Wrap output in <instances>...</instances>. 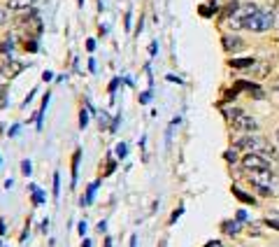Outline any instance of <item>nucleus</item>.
Returning a JSON list of instances; mask_svg holds the SVG:
<instances>
[{
	"label": "nucleus",
	"instance_id": "37998d69",
	"mask_svg": "<svg viewBox=\"0 0 279 247\" xmlns=\"http://www.w3.org/2000/svg\"><path fill=\"white\" fill-rule=\"evenodd\" d=\"M2 233H5V222L0 219V236H2Z\"/></svg>",
	"mask_w": 279,
	"mask_h": 247
},
{
	"label": "nucleus",
	"instance_id": "f3484780",
	"mask_svg": "<svg viewBox=\"0 0 279 247\" xmlns=\"http://www.w3.org/2000/svg\"><path fill=\"white\" fill-rule=\"evenodd\" d=\"M30 193H33V205H40V203L45 201V191H40V186L30 185Z\"/></svg>",
	"mask_w": 279,
	"mask_h": 247
},
{
	"label": "nucleus",
	"instance_id": "4be33fe9",
	"mask_svg": "<svg viewBox=\"0 0 279 247\" xmlns=\"http://www.w3.org/2000/svg\"><path fill=\"white\" fill-rule=\"evenodd\" d=\"M265 226H270L272 231H279V217H268V219H263Z\"/></svg>",
	"mask_w": 279,
	"mask_h": 247
},
{
	"label": "nucleus",
	"instance_id": "0eeeda50",
	"mask_svg": "<svg viewBox=\"0 0 279 247\" xmlns=\"http://www.w3.org/2000/svg\"><path fill=\"white\" fill-rule=\"evenodd\" d=\"M223 49H226L228 54H235V52H240L242 47H244V42H242L237 35H223Z\"/></svg>",
	"mask_w": 279,
	"mask_h": 247
},
{
	"label": "nucleus",
	"instance_id": "f03ea898",
	"mask_svg": "<svg viewBox=\"0 0 279 247\" xmlns=\"http://www.w3.org/2000/svg\"><path fill=\"white\" fill-rule=\"evenodd\" d=\"M228 119H230L233 131H237V133L249 135V133H256L258 131V122L251 115L242 112V110H233V112H228Z\"/></svg>",
	"mask_w": 279,
	"mask_h": 247
},
{
	"label": "nucleus",
	"instance_id": "a878e982",
	"mask_svg": "<svg viewBox=\"0 0 279 247\" xmlns=\"http://www.w3.org/2000/svg\"><path fill=\"white\" fill-rule=\"evenodd\" d=\"M58 196H60V175L54 173V198H58Z\"/></svg>",
	"mask_w": 279,
	"mask_h": 247
},
{
	"label": "nucleus",
	"instance_id": "20e7f679",
	"mask_svg": "<svg viewBox=\"0 0 279 247\" xmlns=\"http://www.w3.org/2000/svg\"><path fill=\"white\" fill-rule=\"evenodd\" d=\"M0 68H2V72H5L9 79H14L26 70V63L16 61V59H12V56H5V61L0 63Z\"/></svg>",
	"mask_w": 279,
	"mask_h": 247
},
{
	"label": "nucleus",
	"instance_id": "8fccbe9b",
	"mask_svg": "<svg viewBox=\"0 0 279 247\" xmlns=\"http://www.w3.org/2000/svg\"><path fill=\"white\" fill-rule=\"evenodd\" d=\"M0 245H2V243H0Z\"/></svg>",
	"mask_w": 279,
	"mask_h": 247
},
{
	"label": "nucleus",
	"instance_id": "de8ad7c7",
	"mask_svg": "<svg viewBox=\"0 0 279 247\" xmlns=\"http://www.w3.org/2000/svg\"><path fill=\"white\" fill-rule=\"evenodd\" d=\"M275 140H277V142H279V128H277V131H275Z\"/></svg>",
	"mask_w": 279,
	"mask_h": 247
},
{
	"label": "nucleus",
	"instance_id": "423d86ee",
	"mask_svg": "<svg viewBox=\"0 0 279 247\" xmlns=\"http://www.w3.org/2000/svg\"><path fill=\"white\" fill-rule=\"evenodd\" d=\"M249 70H251V75H254L256 79H263V77H268V75L272 72V63L270 61H258V59H256V63H254Z\"/></svg>",
	"mask_w": 279,
	"mask_h": 247
},
{
	"label": "nucleus",
	"instance_id": "6ab92c4d",
	"mask_svg": "<svg viewBox=\"0 0 279 247\" xmlns=\"http://www.w3.org/2000/svg\"><path fill=\"white\" fill-rule=\"evenodd\" d=\"M114 154H116V159H126V156H128V145H126V142H119V145L114 147Z\"/></svg>",
	"mask_w": 279,
	"mask_h": 247
},
{
	"label": "nucleus",
	"instance_id": "412c9836",
	"mask_svg": "<svg viewBox=\"0 0 279 247\" xmlns=\"http://www.w3.org/2000/svg\"><path fill=\"white\" fill-rule=\"evenodd\" d=\"M96 189H98V180L93 182V185H89V189H86V198H84V203L89 205V203H93V196H96Z\"/></svg>",
	"mask_w": 279,
	"mask_h": 247
},
{
	"label": "nucleus",
	"instance_id": "1a4fd4ad",
	"mask_svg": "<svg viewBox=\"0 0 279 247\" xmlns=\"http://www.w3.org/2000/svg\"><path fill=\"white\" fill-rule=\"evenodd\" d=\"M5 7H7L9 12H23V9L33 7V0H7Z\"/></svg>",
	"mask_w": 279,
	"mask_h": 247
},
{
	"label": "nucleus",
	"instance_id": "6e6552de",
	"mask_svg": "<svg viewBox=\"0 0 279 247\" xmlns=\"http://www.w3.org/2000/svg\"><path fill=\"white\" fill-rule=\"evenodd\" d=\"M254 63H256L254 56H242V59H230L228 65H230V68H237V70H244V68H251Z\"/></svg>",
	"mask_w": 279,
	"mask_h": 247
},
{
	"label": "nucleus",
	"instance_id": "2f4dec72",
	"mask_svg": "<svg viewBox=\"0 0 279 247\" xmlns=\"http://www.w3.org/2000/svg\"><path fill=\"white\" fill-rule=\"evenodd\" d=\"M52 79H54V72H49V70L42 72V82H52Z\"/></svg>",
	"mask_w": 279,
	"mask_h": 247
},
{
	"label": "nucleus",
	"instance_id": "58836bf2",
	"mask_svg": "<svg viewBox=\"0 0 279 247\" xmlns=\"http://www.w3.org/2000/svg\"><path fill=\"white\" fill-rule=\"evenodd\" d=\"M86 49H89V52H93V49H96V40H89V42H86Z\"/></svg>",
	"mask_w": 279,
	"mask_h": 247
},
{
	"label": "nucleus",
	"instance_id": "bb28decb",
	"mask_svg": "<svg viewBox=\"0 0 279 247\" xmlns=\"http://www.w3.org/2000/svg\"><path fill=\"white\" fill-rule=\"evenodd\" d=\"M21 173L26 175V178H28L30 173H33V163H30L28 159H23V161H21Z\"/></svg>",
	"mask_w": 279,
	"mask_h": 247
},
{
	"label": "nucleus",
	"instance_id": "aec40b11",
	"mask_svg": "<svg viewBox=\"0 0 279 247\" xmlns=\"http://www.w3.org/2000/svg\"><path fill=\"white\" fill-rule=\"evenodd\" d=\"M9 82H12V79H9L7 75L2 72V68H0V96H5V93H7V86H9Z\"/></svg>",
	"mask_w": 279,
	"mask_h": 247
},
{
	"label": "nucleus",
	"instance_id": "5701e85b",
	"mask_svg": "<svg viewBox=\"0 0 279 247\" xmlns=\"http://www.w3.org/2000/svg\"><path fill=\"white\" fill-rule=\"evenodd\" d=\"M23 49H26V52H38V42H35V38H26Z\"/></svg>",
	"mask_w": 279,
	"mask_h": 247
},
{
	"label": "nucleus",
	"instance_id": "4c0bfd02",
	"mask_svg": "<svg viewBox=\"0 0 279 247\" xmlns=\"http://www.w3.org/2000/svg\"><path fill=\"white\" fill-rule=\"evenodd\" d=\"M156 49H159V45H156V42H151V45H149V54L156 56Z\"/></svg>",
	"mask_w": 279,
	"mask_h": 247
},
{
	"label": "nucleus",
	"instance_id": "473e14b6",
	"mask_svg": "<svg viewBox=\"0 0 279 247\" xmlns=\"http://www.w3.org/2000/svg\"><path fill=\"white\" fill-rule=\"evenodd\" d=\"M86 229H89V226H86V222H79V236H86Z\"/></svg>",
	"mask_w": 279,
	"mask_h": 247
},
{
	"label": "nucleus",
	"instance_id": "ea45409f",
	"mask_svg": "<svg viewBox=\"0 0 279 247\" xmlns=\"http://www.w3.org/2000/svg\"><path fill=\"white\" fill-rule=\"evenodd\" d=\"M167 82H177V84H181V79L177 77V75H167Z\"/></svg>",
	"mask_w": 279,
	"mask_h": 247
},
{
	"label": "nucleus",
	"instance_id": "49530a36",
	"mask_svg": "<svg viewBox=\"0 0 279 247\" xmlns=\"http://www.w3.org/2000/svg\"><path fill=\"white\" fill-rule=\"evenodd\" d=\"M272 91H275V93H279V82H277V84H272Z\"/></svg>",
	"mask_w": 279,
	"mask_h": 247
},
{
	"label": "nucleus",
	"instance_id": "4468645a",
	"mask_svg": "<svg viewBox=\"0 0 279 247\" xmlns=\"http://www.w3.org/2000/svg\"><path fill=\"white\" fill-rule=\"evenodd\" d=\"M12 49H14V40L9 38H5L2 42H0V54H5V56H12Z\"/></svg>",
	"mask_w": 279,
	"mask_h": 247
},
{
	"label": "nucleus",
	"instance_id": "7ed1b4c3",
	"mask_svg": "<svg viewBox=\"0 0 279 247\" xmlns=\"http://www.w3.org/2000/svg\"><path fill=\"white\" fill-rule=\"evenodd\" d=\"M240 166L247 173H254V170H272L270 161L263 154H256V152H244V156L240 159Z\"/></svg>",
	"mask_w": 279,
	"mask_h": 247
},
{
	"label": "nucleus",
	"instance_id": "2eb2a0df",
	"mask_svg": "<svg viewBox=\"0 0 279 247\" xmlns=\"http://www.w3.org/2000/svg\"><path fill=\"white\" fill-rule=\"evenodd\" d=\"M247 93H249L251 98H265V91L258 84H254V82H249V86H247Z\"/></svg>",
	"mask_w": 279,
	"mask_h": 247
},
{
	"label": "nucleus",
	"instance_id": "e433bc0d",
	"mask_svg": "<svg viewBox=\"0 0 279 247\" xmlns=\"http://www.w3.org/2000/svg\"><path fill=\"white\" fill-rule=\"evenodd\" d=\"M247 219V212L244 210H237V222H244Z\"/></svg>",
	"mask_w": 279,
	"mask_h": 247
},
{
	"label": "nucleus",
	"instance_id": "a18cd8bd",
	"mask_svg": "<svg viewBox=\"0 0 279 247\" xmlns=\"http://www.w3.org/2000/svg\"><path fill=\"white\" fill-rule=\"evenodd\" d=\"M82 247H91V240H86V238H84V243H82Z\"/></svg>",
	"mask_w": 279,
	"mask_h": 247
},
{
	"label": "nucleus",
	"instance_id": "9d476101",
	"mask_svg": "<svg viewBox=\"0 0 279 247\" xmlns=\"http://www.w3.org/2000/svg\"><path fill=\"white\" fill-rule=\"evenodd\" d=\"M237 9H240V2H237V0H230V2L226 5V9L221 12V21H228L230 16H235L237 14Z\"/></svg>",
	"mask_w": 279,
	"mask_h": 247
},
{
	"label": "nucleus",
	"instance_id": "7c9ffc66",
	"mask_svg": "<svg viewBox=\"0 0 279 247\" xmlns=\"http://www.w3.org/2000/svg\"><path fill=\"white\" fill-rule=\"evenodd\" d=\"M205 247H226V245H223L221 240H210V243H207Z\"/></svg>",
	"mask_w": 279,
	"mask_h": 247
},
{
	"label": "nucleus",
	"instance_id": "79ce46f5",
	"mask_svg": "<svg viewBox=\"0 0 279 247\" xmlns=\"http://www.w3.org/2000/svg\"><path fill=\"white\" fill-rule=\"evenodd\" d=\"M130 247H137V236H133V238H130Z\"/></svg>",
	"mask_w": 279,
	"mask_h": 247
},
{
	"label": "nucleus",
	"instance_id": "a19ab883",
	"mask_svg": "<svg viewBox=\"0 0 279 247\" xmlns=\"http://www.w3.org/2000/svg\"><path fill=\"white\" fill-rule=\"evenodd\" d=\"M98 231H100V233L107 231V222H100V224H98Z\"/></svg>",
	"mask_w": 279,
	"mask_h": 247
},
{
	"label": "nucleus",
	"instance_id": "c85d7f7f",
	"mask_svg": "<svg viewBox=\"0 0 279 247\" xmlns=\"http://www.w3.org/2000/svg\"><path fill=\"white\" fill-rule=\"evenodd\" d=\"M114 170H116V161H112V159H110V163H107V170H105V175H112Z\"/></svg>",
	"mask_w": 279,
	"mask_h": 247
},
{
	"label": "nucleus",
	"instance_id": "09e8293b",
	"mask_svg": "<svg viewBox=\"0 0 279 247\" xmlns=\"http://www.w3.org/2000/svg\"><path fill=\"white\" fill-rule=\"evenodd\" d=\"M77 2H79V5H84V0H77Z\"/></svg>",
	"mask_w": 279,
	"mask_h": 247
},
{
	"label": "nucleus",
	"instance_id": "c9c22d12",
	"mask_svg": "<svg viewBox=\"0 0 279 247\" xmlns=\"http://www.w3.org/2000/svg\"><path fill=\"white\" fill-rule=\"evenodd\" d=\"M107 122H110V117H107V112H103L100 115V126H107Z\"/></svg>",
	"mask_w": 279,
	"mask_h": 247
},
{
	"label": "nucleus",
	"instance_id": "b1692460",
	"mask_svg": "<svg viewBox=\"0 0 279 247\" xmlns=\"http://www.w3.org/2000/svg\"><path fill=\"white\" fill-rule=\"evenodd\" d=\"M5 23H9V9L0 5V26H5Z\"/></svg>",
	"mask_w": 279,
	"mask_h": 247
},
{
	"label": "nucleus",
	"instance_id": "f8f14e48",
	"mask_svg": "<svg viewBox=\"0 0 279 247\" xmlns=\"http://www.w3.org/2000/svg\"><path fill=\"white\" fill-rule=\"evenodd\" d=\"M233 196L237 198V201H242V203H249V205H254V203H256V198H254V196H249V193H244L240 186H233Z\"/></svg>",
	"mask_w": 279,
	"mask_h": 247
},
{
	"label": "nucleus",
	"instance_id": "f704fd0d",
	"mask_svg": "<svg viewBox=\"0 0 279 247\" xmlns=\"http://www.w3.org/2000/svg\"><path fill=\"white\" fill-rule=\"evenodd\" d=\"M16 133H19V124H14V126H12V128H9V133H7V135H9V138H14Z\"/></svg>",
	"mask_w": 279,
	"mask_h": 247
},
{
	"label": "nucleus",
	"instance_id": "393cba45",
	"mask_svg": "<svg viewBox=\"0 0 279 247\" xmlns=\"http://www.w3.org/2000/svg\"><path fill=\"white\" fill-rule=\"evenodd\" d=\"M79 126H82V128H86V126H89V110H79Z\"/></svg>",
	"mask_w": 279,
	"mask_h": 247
},
{
	"label": "nucleus",
	"instance_id": "f257e3e1",
	"mask_svg": "<svg viewBox=\"0 0 279 247\" xmlns=\"http://www.w3.org/2000/svg\"><path fill=\"white\" fill-rule=\"evenodd\" d=\"M275 21H277V14H275V12L258 9L254 16L244 19V28L251 31V33H265V31H270L272 26H275Z\"/></svg>",
	"mask_w": 279,
	"mask_h": 247
},
{
	"label": "nucleus",
	"instance_id": "9b49d317",
	"mask_svg": "<svg viewBox=\"0 0 279 247\" xmlns=\"http://www.w3.org/2000/svg\"><path fill=\"white\" fill-rule=\"evenodd\" d=\"M79 161H82V149H77L72 154V186L77 185V178H79Z\"/></svg>",
	"mask_w": 279,
	"mask_h": 247
},
{
	"label": "nucleus",
	"instance_id": "a211bd4d",
	"mask_svg": "<svg viewBox=\"0 0 279 247\" xmlns=\"http://www.w3.org/2000/svg\"><path fill=\"white\" fill-rule=\"evenodd\" d=\"M237 152H240V149H237V147H228L226 149V161L228 163H235V161H240V154H237Z\"/></svg>",
	"mask_w": 279,
	"mask_h": 247
},
{
	"label": "nucleus",
	"instance_id": "72a5a7b5",
	"mask_svg": "<svg viewBox=\"0 0 279 247\" xmlns=\"http://www.w3.org/2000/svg\"><path fill=\"white\" fill-rule=\"evenodd\" d=\"M181 212H184V208L174 210V212H172V217H170V222H177V217H181Z\"/></svg>",
	"mask_w": 279,
	"mask_h": 247
},
{
	"label": "nucleus",
	"instance_id": "c03bdc74",
	"mask_svg": "<svg viewBox=\"0 0 279 247\" xmlns=\"http://www.w3.org/2000/svg\"><path fill=\"white\" fill-rule=\"evenodd\" d=\"M103 247H112V238H105V245Z\"/></svg>",
	"mask_w": 279,
	"mask_h": 247
},
{
	"label": "nucleus",
	"instance_id": "ddd939ff",
	"mask_svg": "<svg viewBox=\"0 0 279 247\" xmlns=\"http://www.w3.org/2000/svg\"><path fill=\"white\" fill-rule=\"evenodd\" d=\"M221 229H223L228 236H237V233L242 231V229H240V222H223V224H221Z\"/></svg>",
	"mask_w": 279,
	"mask_h": 247
},
{
	"label": "nucleus",
	"instance_id": "39448f33",
	"mask_svg": "<svg viewBox=\"0 0 279 247\" xmlns=\"http://www.w3.org/2000/svg\"><path fill=\"white\" fill-rule=\"evenodd\" d=\"M249 180H251V185H254V189H256V186L270 189V185H272V170H254V173H249Z\"/></svg>",
	"mask_w": 279,
	"mask_h": 247
},
{
	"label": "nucleus",
	"instance_id": "cd10ccee",
	"mask_svg": "<svg viewBox=\"0 0 279 247\" xmlns=\"http://www.w3.org/2000/svg\"><path fill=\"white\" fill-rule=\"evenodd\" d=\"M149 101H151V91H142V93H140V103H142V105H147Z\"/></svg>",
	"mask_w": 279,
	"mask_h": 247
},
{
	"label": "nucleus",
	"instance_id": "dca6fc26",
	"mask_svg": "<svg viewBox=\"0 0 279 247\" xmlns=\"http://www.w3.org/2000/svg\"><path fill=\"white\" fill-rule=\"evenodd\" d=\"M228 28H230V31H240V28H244V19H242V16H230V19H228Z\"/></svg>",
	"mask_w": 279,
	"mask_h": 247
},
{
	"label": "nucleus",
	"instance_id": "c756f323",
	"mask_svg": "<svg viewBox=\"0 0 279 247\" xmlns=\"http://www.w3.org/2000/svg\"><path fill=\"white\" fill-rule=\"evenodd\" d=\"M119 82H121L119 77H116V79H112V82H110V89H107V91H110V93H114V91H116V86H119Z\"/></svg>",
	"mask_w": 279,
	"mask_h": 247
}]
</instances>
